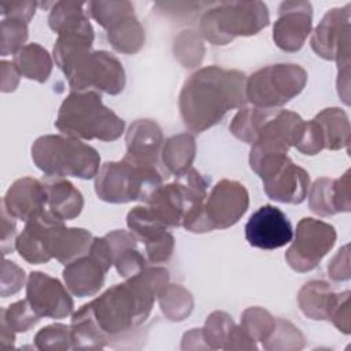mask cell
Wrapping results in <instances>:
<instances>
[{"instance_id":"obj_1","label":"cell","mask_w":351,"mask_h":351,"mask_svg":"<svg viewBox=\"0 0 351 351\" xmlns=\"http://www.w3.org/2000/svg\"><path fill=\"white\" fill-rule=\"evenodd\" d=\"M167 280L165 270L136 276L128 284H119L74 314V326H97L110 335L125 330L145 319L154 293Z\"/></svg>"},{"instance_id":"obj_2","label":"cell","mask_w":351,"mask_h":351,"mask_svg":"<svg viewBox=\"0 0 351 351\" xmlns=\"http://www.w3.org/2000/svg\"><path fill=\"white\" fill-rule=\"evenodd\" d=\"M244 74L207 67L191 75L180 97V110L185 125L202 132L232 108L244 103Z\"/></svg>"},{"instance_id":"obj_3","label":"cell","mask_w":351,"mask_h":351,"mask_svg":"<svg viewBox=\"0 0 351 351\" xmlns=\"http://www.w3.org/2000/svg\"><path fill=\"white\" fill-rule=\"evenodd\" d=\"M56 126L71 137L115 140L123 132V121L103 106L93 92L71 93L60 106Z\"/></svg>"},{"instance_id":"obj_4","label":"cell","mask_w":351,"mask_h":351,"mask_svg":"<svg viewBox=\"0 0 351 351\" xmlns=\"http://www.w3.org/2000/svg\"><path fill=\"white\" fill-rule=\"evenodd\" d=\"M32 158L38 169L53 177L90 178L99 169L97 152L74 138L44 136L32 147Z\"/></svg>"},{"instance_id":"obj_5","label":"cell","mask_w":351,"mask_h":351,"mask_svg":"<svg viewBox=\"0 0 351 351\" xmlns=\"http://www.w3.org/2000/svg\"><path fill=\"white\" fill-rule=\"evenodd\" d=\"M160 186V177L154 165L125 156L122 162L106 163L97 174L96 192L107 202L123 203L149 199Z\"/></svg>"},{"instance_id":"obj_6","label":"cell","mask_w":351,"mask_h":351,"mask_svg":"<svg viewBox=\"0 0 351 351\" xmlns=\"http://www.w3.org/2000/svg\"><path fill=\"white\" fill-rule=\"evenodd\" d=\"M269 22L266 5L262 3H222L206 12L202 19V30L207 40L223 44L233 36L255 34Z\"/></svg>"},{"instance_id":"obj_7","label":"cell","mask_w":351,"mask_h":351,"mask_svg":"<svg viewBox=\"0 0 351 351\" xmlns=\"http://www.w3.org/2000/svg\"><path fill=\"white\" fill-rule=\"evenodd\" d=\"M248 195L245 188L236 182L223 180L211 191L206 204L192 214L184 226L192 232H207L215 228H228L237 222L245 213Z\"/></svg>"},{"instance_id":"obj_8","label":"cell","mask_w":351,"mask_h":351,"mask_svg":"<svg viewBox=\"0 0 351 351\" xmlns=\"http://www.w3.org/2000/svg\"><path fill=\"white\" fill-rule=\"evenodd\" d=\"M306 80V71L299 66H270L251 75L245 88L247 99L265 108L281 106L303 89Z\"/></svg>"},{"instance_id":"obj_9","label":"cell","mask_w":351,"mask_h":351,"mask_svg":"<svg viewBox=\"0 0 351 351\" xmlns=\"http://www.w3.org/2000/svg\"><path fill=\"white\" fill-rule=\"evenodd\" d=\"M336 233L330 225L313 218H303L296 230V237L287 251L288 263L298 271L311 270L332 248Z\"/></svg>"},{"instance_id":"obj_10","label":"cell","mask_w":351,"mask_h":351,"mask_svg":"<svg viewBox=\"0 0 351 351\" xmlns=\"http://www.w3.org/2000/svg\"><path fill=\"white\" fill-rule=\"evenodd\" d=\"M112 263V255L106 239L90 244V256L71 262L63 271L70 291L82 298L95 293L103 284L104 273Z\"/></svg>"},{"instance_id":"obj_11","label":"cell","mask_w":351,"mask_h":351,"mask_svg":"<svg viewBox=\"0 0 351 351\" xmlns=\"http://www.w3.org/2000/svg\"><path fill=\"white\" fill-rule=\"evenodd\" d=\"M245 239L256 248L276 250L292 241L293 230L288 217L276 206L265 204L251 214L245 223Z\"/></svg>"},{"instance_id":"obj_12","label":"cell","mask_w":351,"mask_h":351,"mask_svg":"<svg viewBox=\"0 0 351 351\" xmlns=\"http://www.w3.org/2000/svg\"><path fill=\"white\" fill-rule=\"evenodd\" d=\"M63 228L62 219L51 211L34 215L26 221L23 232L15 241L19 255L34 265L48 262L52 256V244Z\"/></svg>"},{"instance_id":"obj_13","label":"cell","mask_w":351,"mask_h":351,"mask_svg":"<svg viewBox=\"0 0 351 351\" xmlns=\"http://www.w3.org/2000/svg\"><path fill=\"white\" fill-rule=\"evenodd\" d=\"M27 300L40 317L62 318L70 314L73 308V302L62 284L38 271L29 277Z\"/></svg>"},{"instance_id":"obj_14","label":"cell","mask_w":351,"mask_h":351,"mask_svg":"<svg viewBox=\"0 0 351 351\" xmlns=\"http://www.w3.org/2000/svg\"><path fill=\"white\" fill-rule=\"evenodd\" d=\"M311 27V7L308 3H282L280 18L274 25L273 38L287 51L299 49Z\"/></svg>"},{"instance_id":"obj_15","label":"cell","mask_w":351,"mask_h":351,"mask_svg":"<svg viewBox=\"0 0 351 351\" xmlns=\"http://www.w3.org/2000/svg\"><path fill=\"white\" fill-rule=\"evenodd\" d=\"M45 184L29 177L15 181L3 199V207L7 213L23 221H29L34 215L45 211Z\"/></svg>"},{"instance_id":"obj_16","label":"cell","mask_w":351,"mask_h":351,"mask_svg":"<svg viewBox=\"0 0 351 351\" xmlns=\"http://www.w3.org/2000/svg\"><path fill=\"white\" fill-rule=\"evenodd\" d=\"M128 155L129 158L154 165L158 148L162 141L159 128L149 121H138L130 126L128 133Z\"/></svg>"},{"instance_id":"obj_17","label":"cell","mask_w":351,"mask_h":351,"mask_svg":"<svg viewBox=\"0 0 351 351\" xmlns=\"http://www.w3.org/2000/svg\"><path fill=\"white\" fill-rule=\"evenodd\" d=\"M47 206L58 218L70 219L80 214L82 208L81 193L67 181L51 180L45 182Z\"/></svg>"},{"instance_id":"obj_18","label":"cell","mask_w":351,"mask_h":351,"mask_svg":"<svg viewBox=\"0 0 351 351\" xmlns=\"http://www.w3.org/2000/svg\"><path fill=\"white\" fill-rule=\"evenodd\" d=\"M14 64L19 74L40 82L48 78L52 66L48 52L37 44H30L18 49L14 58Z\"/></svg>"},{"instance_id":"obj_19","label":"cell","mask_w":351,"mask_h":351,"mask_svg":"<svg viewBox=\"0 0 351 351\" xmlns=\"http://www.w3.org/2000/svg\"><path fill=\"white\" fill-rule=\"evenodd\" d=\"M90 233L84 229H66L63 228L51 248L52 256L66 263L70 259L85 254L90 245Z\"/></svg>"},{"instance_id":"obj_20","label":"cell","mask_w":351,"mask_h":351,"mask_svg":"<svg viewBox=\"0 0 351 351\" xmlns=\"http://www.w3.org/2000/svg\"><path fill=\"white\" fill-rule=\"evenodd\" d=\"M108 40L118 51L136 52L144 43V30L132 14L108 27Z\"/></svg>"},{"instance_id":"obj_21","label":"cell","mask_w":351,"mask_h":351,"mask_svg":"<svg viewBox=\"0 0 351 351\" xmlns=\"http://www.w3.org/2000/svg\"><path fill=\"white\" fill-rule=\"evenodd\" d=\"M166 148L177 152V155H163V159H166L167 163L166 166L177 174L186 171L193 158V138L188 134L173 137L167 141Z\"/></svg>"},{"instance_id":"obj_22","label":"cell","mask_w":351,"mask_h":351,"mask_svg":"<svg viewBox=\"0 0 351 351\" xmlns=\"http://www.w3.org/2000/svg\"><path fill=\"white\" fill-rule=\"evenodd\" d=\"M92 16L104 27H111L122 18L132 15L133 5L130 3H99L93 1L88 4Z\"/></svg>"},{"instance_id":"obj_23","label":"cell","mask_w":351,"mask_h":351,"mask_svg":"<svg viewBox=\"0 0 351 351\" xmlns=\"http://www.w3.org/2000/svg\"><path fill=\"white\" fill-rule=\"evenodd\" d=\"M38 318L40 315L33 310L27 299L11 304L8 310H3V319L7 321L8 326L14 328V330H27Z\"/></svg>"},{"instance_id":"obj_24","label":"cell","mask_w":351,"mask_h":351,"mask_svg":"<svg viewBox=\"0 0 351 351\" xmlns=\"http://www.w3.org/2000/svg\"><path fill=\"white\" fill-rule=\"evenodd\" d=\"M1 32L11 33L10 36H1L3 55H7L8 52L16 51L27 38L26 22L19 21V19H14V18L4 19L3 23H1Z\"/></svg>"}]
</instances>
